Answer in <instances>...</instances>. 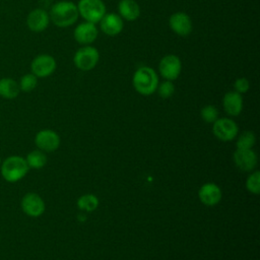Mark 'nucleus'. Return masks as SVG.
Instances as JSON below:
<instances>
[{
    "mask_svg": "<svg viewBox=\"0 0 260 260\" xmlns=\"http://www.w3.org/2000/svg\"><path fill=\"white\" fill-rule=\"evenodd\" d=\"M200 116L206 123H214L218 119V110L213 105H207L201 109Z\"/></svg>",
    "mask_w": 260,
    "mask_h": 260,
    "instance_id": "25",
    "label": "nucleus"
},
{
    "mask_svg": "<svg viewBox=\"0 0 260 260\" xmlns=\"http://www.w3.org/2000/svg\"><path fill=\"white\" fill-rule=\"evenodd\" d=\"M234 88H235V91L239 92V93H245L249 90L250 88V82L247 78L245 77H240L238 79H236L235 83H234Z\"/></svg>",
    "mask_w": 260,
    "mask_h": 260,
    "instance_id": "27",
    "label": "nucleus"
},
{
    "mask_svg": "<svg viewBox=\"0 0 260 260\" xmlns=\"http://www.w3.org/2000/svg\"><path fill=\"white\" fill-rule=\"evenodd\" d=\"M50 20L58 27H68L74 24L79 16L77 5L71 1H58L50 9Z\"/></svg>",
    "mask_w": 260,
    "mask_h": 260,
    "instance_id": "1",
    "label": "nucleus"
},
{
    "mask_svg": "<svg viewBox=\"0 0 260 260\" xmlns=\"http://www.w3.org/2000/svg\"><path fill=\"white\" fill-rule=\"evenodd\" d=\"M19 88L21 91L29 92L34 90L38 85V77L34 75L31 72L26 73L20 77V80L18 82Z\"/></svg>",
    "mask_w": 260,
    "mask_h": 260,
    "instance_id": "23",
    "label": "nucleus"
},
{
    "mask_svg": "<svg viewBox=\"0 0 260 260\" xmlns=\"http://www.w3.org/2000/svg\"><path fill=\"white\" fill-rule=\"evenodd\" d=\"M256 143V136L252 131H244L241 133L236 141L238 149H251Z\"/></svg>",
    "mask_w": 260,
    "mask_h": 260,
    "instance_id": "22",
    "label": "nucleus"
},
{
    "mask_svg": "<svg viewBox=\"0 0 260 260\" xmlns=\"http://www.w3.org/2000/svg\"><path fill=\"white\" fill-rule=\"evenodd\" d=\"M235 165L238 169L244 172H250L254 170L258 162L257 153L251 149H238L234 152L233 155Z\"/></svg>",
    "mask_w": 260,
    "mask_h": 260,
    "instance_id": "13",
    "label": "nucleus"
},
{
    "mask_svg": "<svg viewBox=\"0 0 260 260\" xmlns=\"http://www.w3.org/2000/svg\"><path fill=\"white\" fill-rule=\"evenodd\" d=\"M132 83L138 93L142 95H150L156 91L158 76L153 68L149 66H141L134 72Z\"/></svg>",
    "mask_w": 260,
    "mask_h": 260,
    "instance_id": "3",
    "label": "nucleus"
},
{
    "mask_svg": "<svg viewBox=\"0 0 260 260\" xmlns=\"http://www.w3.org/2000/svg\"><path fill=\"white\" fill-rule=\"evenodd\" d=\"M100 27L107 36L114 37L123 30L124 22L119 14L113 12L106 13L100 20Z\"/></svg>",
    "mask_w": 260,
    "mask_h": 260,
    "instance_id": "15",
    "label": "nucleus"
},
{
    "mask_svg": "<svg viewBox=\"0 0 260 260\" xmlns=\"http://www.w3.org/2000/svg\"><path fill=\"white\" fill-rule=\"evenodd\" d=\"M50 22L49 13L43 8L32 9L26 17V25L34 32L45 30Z\"/></svg>",
    "mask_w": 260,
    "mask_h": 260,
    "instance_id": "14",
    "label": "nucleus"
},
{
    "mask_svg": "<svg viewBox=\"0 0 260 260\" xmlns=\"http://www.w3.org/2000/svg\"><path fill=\"white\" fill-rule=\"evenodd\" d=\"M198 197L204 205L213 206L221 200V190L216 184L208 182L200 187Z\"/></svg>",
    "mask_w": 260,
    "mask_h": 260,
    "instance_id": "16",
    "label": "nucleus"
},
{
    "mask_svg": "<svg viewBox=\"0 0 260 260\" xmlns=\"http://www.w3.org/2000/svg\"><path fill=\"white\" fill-rule=\"evenodd\" d=\"M182 70V62L177 55L169 54L164 56L158 63L159 74L166 79L173 81L177 79Z\"/></svg>",
    "mask_w": 260,
    "mask_h": 260,
    "instance_id": "7",
    "label": "nucleus"
},
{
    "mask_svg": "<svg viewBox=\"0 0 260 260\" xmlns=\"http://www.w3.org/2000/svg\"><path fill=\"white\" fill-rule=\"evenodd\" d=\"M29 168L24 157L20 155L7 156L0 166L2 178L8 183H16L23 179Z\"/></svg>",
    "mask_w": 260,
    "mask_h": 260,
    "instance_id": "2",
    "label": "nucleus"
},
{
    "mask_svg": "<svg viewBox=\"0 0 260 260\" xmlns=\"http://www.w3.org/2000/svg\"><path fill=\"white\" fill-rule=\"evenodd\" d=\"M246 188L252 193L258 195L260 193V172L255 171L246 180Z\"/></svg>",
    "mask_w": 260,
    "mask_h": 260,
    "instance_id": "24",
    "label": "nucleus"
},
{
    "mask_svg": "<svg viewBox=\"0 0 260 260\" xmlns=\"http://www.w3.org/2000/svg\"><path fill=\"white\" fill-rule=\"evenodd\" d=\"M57 63L53 56L49 54H40L36 56L30 63V70L38 78L50 76L56 70Z\"/></svg>",
    "mask_w": 260,
    "mask_h": 260,
    "instance_id": "6",
    "label": "nucleus"
},
{
    "mask_svg": "<svg viewBox=\"0 0 260 260\" xmlns=\"http://www.w3.org/2000/svg\"><path fill=\"white\" fill-rule=\"evenodd\" d=\"M35 143L38 149L44 152H53L60 145V137L54 130L44 129L36 134Z\"/></svg>",
    "mask_w": 260,
    "mask_h": 260,
    "instance_id": "10",
    "label": "nucleus"
},
{
    "mask_svg": "<svg viewBox=\"0 0 260 260\" xmlns=\"http://www.w3.org/2000/svg\"><path fill=\"white\" fill-rule=\"evenodd\" d=\"M26 160V164L29 169L34 170H40L45 167L47 164V155L44 151L40 149L31 150L27 153L26 157H24Z\"/></svg>",
    "mask_w": 260,
    "mask_h": 260,
    "instance_id": "20",
    "label": "nucleus"
},
{
    "mask_svg": "<svg viewBox=\"0 0 260 260\" xmlns=\"http://www.w3.org/2000/svg\"><path fill=\"white\" fill-rule=\"evenodd\" d=\"M76 5L78 14L84 21L98 23L107 13L103 0H79Z\"/></svg>",
    "mask_w": 260,
    "mask_h": 260,
    "instance_id": "4",
    "label": "nucleus"
},
{
    "mask_svg": "<svg viewBox=\"0 0 260 260\" xmlns=\"http://www.w3.org/2000/svg\"><path fill=\"white\" fill-rule=\"evenodd\" d=\"M169 25L171 29L178 36L186 37L191 34L193 24L190 16L185 12H175L170 16Z\"/></svg>",
    "mask_w": 260,
    "mask_h": 260,
    "instance_id": "12",
    "label": "nucleus"
},
{
    "mask_svg": "<svg viewBox=\"0 0 260 260\" xmlns=\"http://www.w3.org/2000/svg\"><path fill=\"white\" fill-rule=\"evenodd\" d=\"M118 11L122 19L134 21L140 15V6L134 0H121L118 4Z\"/></svg>",
    "mask_w": 260,
    "mask_h": 260,
    "instance_id": "18",
    "label": "nucleus"
},
{
    "mask_svg": "<svg viewBox=\"0 0 260 260\" xmlns=\"http://www.w3.org/2000/svg\"><path fill=\"white\" fill-rule=\"evenodd\" d=\"M77 206L84 211H93L99 206V199L93 194H84L78 198Z\"/></svg>",
    "mask_w": 260,
    "mask_h": 260,
    "instance_id": "21",
    "label": "nucleus"
},
{
    "mask_svg": "<svg viewBox=\"0 0 260 260\" xmlns=\"http://www.w3.org/2000/svg\"><path fill=\"white\" fill-rule=\"evenodd\" d=\"M20 92L18 82L10 77H3L0 79V96L6 100H13L17 98Z\"/></svg>",
    "mask_w": 260,
    "mask_h": 260,
    "instance_id": "19",
    "label": "nucleus"
},
{
    "mask_svg": "<svg viewBox=\"0 0 260 260\" xmlns=\"http://www.w3.org/2000/svg\"><path fill=\"white\" fill-rule=\"evenodd\" d=\"M222 106L230 116H238L243 110L242 94L237 91H229L223 95Z\"/></svg>",
    "mask_w": 260,
    "mask_h": 260,
    "instance_id": "17",
    "label": "nucleus"
},
{
    "mask_svg": "<svg viewBox=\"0 0 260 260\" xmlns=\"http://www.w3.org/2000/svg\"><path fill=\"white\" fill-rule=\"evenodd\" d=\"M0 119H1V117H0Z\"/></svg>",
    "mask_w": 260,
    "mask_h": 260,
    "instance_id": "29",
    "label": "nucleus"
},
{
    "mask_svg": "<svg viewBox=\"0 0 260 260\" xmlns=\"http://www.w3.org/2000/svg\"><path fill=\"white\" fill-rule=\"evenodd\" d=\"M157 93L162 99H169L171 98L175 92V85L170 80H165L161 83H158L157 85Z\"/></svg>",
    "mask_w": 260,
    "mask_h": 260,
    "instance_id": "26",
    "label": "nucleus"
},
{
    "mask_svg": "<svg viewBox=\"0 0 260 260\" xmlns=\"http://www.w3.org/2000/svg\"><path fill=\"white\" fill-rule=\"evenodd\" d=\"M1 162H2V160H1V157H0V166H1Z\"/></svg>",
    "mask_w": 260,
    "mask_h": 260,
    "instance_id": "28",
    "label": "nucleus"
},
{
    "mask_svg": "<svg viewBox=\"0 0 260 260\" xmlns=\"http://www.w3.org/2000/svg\"><path fill=\"white\" fill-rule=\"evenodd\" d=\"M100 60V53L94 47L87 45L79 48L73 57V63L81 71L93 69Z\"/></svg>",
    "mask_w": 260,
    "mask_h": 260,
    "instance_id": "5",
    "label": "nucleus"
},
{
    "mask_svg": "<svg viewBox=\"0 0 260 260\" xmlns=\"http://www.w3.org/2000/svg\"><path fill=\"white\" fill-rule=\"evenodd\" d=\"M98 35L99 30L95 23L88 21H83L77 24L73 32L75 41L83 46L92 44L96 40Z\"/></svg>",
    "mask_w": 260,
    "mask_h": 260,
    "instance_id": "11",
    "label": "nucleus"
},
{
    "mask_svg": "<svg viewBox=\"0 0 260 260\" xmlns=\"http://www.w3.org/2000/svg\"><path fill=\"white\" fill-rule=\"evenodd\" d=\"M20 207L22 211L30 217L41 216L46 209L43 198L35 192H28L24 194L20 201Z\"/></svg>",
    "mask_w": 260,
    "mask_h": 260,
    "instance_id": "9",
    "label": "nucleus"
},
{
    "mask_svg": "<svg viewBox=\"0 0 260 260\" xmlns=\"http://www.w3.org/2000/svg\"><path fill=\"white\" fill-rule=\"evenodd\" d=\"M214 136L221 141H231L238 135V125L230 118H218L212 126Z\"/></svg>",
    "mask_w": 260,
    "mask_h": 260,
    "instance_id": "8",
    "label": "nucleus"
}]
</instances>
